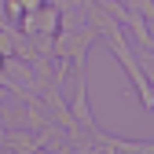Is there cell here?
<instances>
[{"label":"cell","mask_w":154,"mask_h":154,"mask_svg":"<svg viewBox=\"0 0 154 154\" xmlns=\"http://www.w3.org/2000/svg\"><path fill=\"white\" fill-rule=\"evenodd\" d=\"M8 15H11V18L22 15V0H8Z\"/></svg>","instance_id":"cell-1"}]
</instances>
